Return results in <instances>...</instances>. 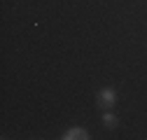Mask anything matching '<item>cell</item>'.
<instances>
[{
    "label": "cell",
    "instance_id": "1",
    "mask_svg": "<svg viewBox=\"0 0 147 140\" xmlns=\"http://www.w3.org/2000/svg\"><path fill=\"white\" fill-rule=\"evenodd\" d=\"M115 103H117V91L112 89V86H103V89L98 91V105L103 110H110Z\"/></svg>",
    "mask_w": 147,
    "mask_h": 140
},
{
    "label": "cell",
    "instance_id": "2",
    "mask_svg": "<svg viewBox=\"0 0 147 140\" xmlns=\"http://www.w3.org/2000/svg\"><path fill=\"white\" fill-rule=\"evenodd\" d=\"M61 138H63V140H89V131L82 129V126H72V129H68Z\"/></svg>",
    "mask_w": 147,
    "mask_h": 140
},
{
    "label": "cell",
    "instance_id": "3",
    "mask_svg": "<svg viewBox=\"0 0 147 140\" xmlns=\"http://www.w3.org/2000/svg\"><path fill=\"white\" fill-rule=\"evenodd\" d=\"M103 126H105V129H115V126H117V117L110 112V110L103 112Z\"/></svg>",
    "mask_w": 147,
    "mask_h": 140
}]
</instances>
